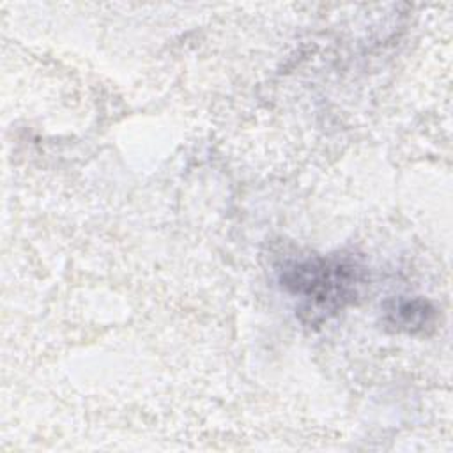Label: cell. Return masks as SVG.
<instances>
[{
    "mask_svg": "<svg viewBox=\"0 0 453 453\" xmlns=\"http://www.w3.org/2000/svg\"><path fill=\"white\" fill-rule=\"evenodd\" d=\"M280 281L299 299V317L308 324H320L356 303L366 285V273L349 255H313L288 262Z\"/></svg>",
    "mask_w": 453,
    "mask_h": 453,
    "instance_id": "6da1fadb",
    "label": "cell"
},
{
    "mask_svg": "<svg viewBox=\"0 0 453 453\" xmlns=\"http://www.w3.org/2000/svg\"><path fill=\"white\" fill-rule=\"evenodd\" d=\"M434 306L421 297H398L388 301L384 306V324L398 333H423L434 324Z\"/></svg>",
    "mask_w": 453,
    "mask_h": 453,
    "instance_id": "7a4b0ae2",
    "label": "cell"
}]
</instances>
